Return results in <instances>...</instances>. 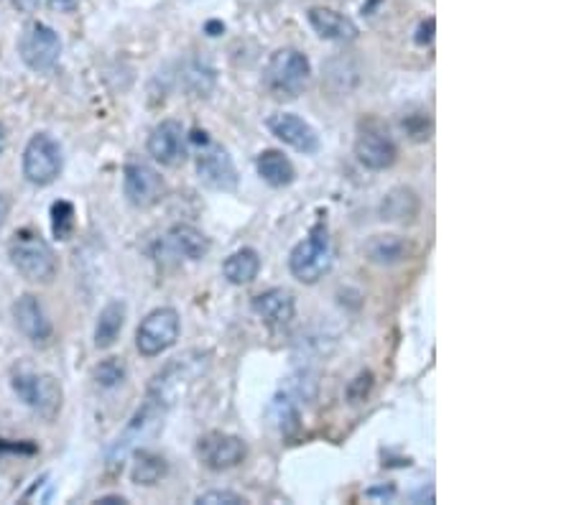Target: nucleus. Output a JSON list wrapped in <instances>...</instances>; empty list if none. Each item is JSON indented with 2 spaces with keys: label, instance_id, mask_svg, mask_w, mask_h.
I'll list each match as a JSON object with an SVG mask.
<instances>
[{
  "label": "nucleus",
  "instance_id": "1",
  "mask_svg": "<svg viewBox=\"0 0 574 505\" xmlns=\"http://www.w3.org/2000/svg\"><path fill=\"white\" fill-rule=\"evenodd\" d=\"M311 64L299 49L273 52L263 67V87L276 100H296L309 87Z\"/></svg>",
  "mask_w": 574,
  "mask_h": 505
},
{
  "label": "nucleus",
  "instance_id": "2",
  "mask_svg": "<svg viewBox=\"0 0 574 505\" xmlns=\"http://www.w3.org/2000/svg\"><path fill=\"white\" fill-rule=\"evenodd\" d=\"M332 261H335V250H332V240H329V230H327L325 220H319L309 230L304 240L291 250L288 268H291V276L296 281L317 283L329 273Z\"/></svg>",
  "mask_w": 574,
  "mask_h": 505
},
{
  "label": "nucleus",
  "instance_id": "3",
  "mask_svg": "<svg viewBox=\"0 0 574 505\" xmlns=\"http://www.w3.org/2000/svg\"><path fill=\"white\" fill-rule=\"evenodd\" d=\"M8 253H11V263L26 281L49 283L57 273V258L52 245L34 230H19L11 240Z\"/></svg>",
  "mask_w": 574,
  "mask_h": 505
},
{
  "label": "nucleus",
  "instance_id": "4",
  "mask_svg": "<svg viewBox=\"0 0 574 505\" xmlns=\"http://www.w3.org/2000/svg\"><path fill=\"white\" fill-rule=\"evenodd\" d=\"M191 143L202 146L197 153V176L217 191H235L238 189V168L232 164L225 146L212 141L205 131H194Z\"/></svg>",
  "mask_w": 574,
  "mask_h": 505
},
{
  "label": "nucleus",
  "instance_id": "5",
  "mask_svg": "<svg viewBox=\"0 0 574 505\" xmlns=\"http://www.w3.org/2000/svg\"><path fill=\"white\" fill-rule=\"evenodd\" d=\"M164 413H166V401H164L161 395H156V393H149V398L143 401V406L135 411L131 424L117 436L113 449L108 452V462H110V465L123 462V460L138 447V442L151 439L153 434L161 429V424H164Z\"/></svg>",
  "mask_w": 574,
  "mask_h": 505
},
{
  "label": "nucleus",
  "instance_id": "6",
  "mask_svg": "<svg viewBox=\"0 0 574 505\" xmlns=\"http://www.w3.org/2000/svg\"><path fill=\"white\" fill-rule=\"evenodd\" d=\"M11 386H13V391H16L20 401L31 411L41 413L44 419H54L59 409H61V386H59L54 375L20 368L11 378Z\"/></svg>",
  "mask_w": 574,
  "mask_h": 505
},
{
  "label": "nucleus",
  "instance_id": "7",
  "mask_svg": "<svg viewBox=\"0 0 574 505\" xmlns=\"http://www.w3.org/2000/svg\"><path fill=\"white\" fill-rule=\"evenodd\" d=\"M179 332H182V319L176 314V309L172 306L153 309L151 314H146V319L138 324L135 347L143 357L161 355L176 345Z\"/></svg>",
  "mask_w": 574,
  "mask_h": 505
},
{
  "label": "nucleus",
  "instance_id": "8",
  "mask_svg": "<svg viewBox=\"0 0 574 505\" xmlns=\"http://www.w3.org/2000/svg\"><path fill=\"white\" fill-rule=\"evenodd\" d=\"M61 149L49 133H36L23 151V176L36 184L46 187L61 174Z\"/></svg>",
  "mask_w": 574,
  "mask_h": 505
},
{
  "label": "nucleus",
  "instance_id": "9",
  "mask_svg": "<svg viewBox=\"0 0 574 505\" xmlns=\"http://www.w3.org/2000/svg\"><path fill=\"white\" fill-rule=\"evenodd\" d=\"M20 59L34 69V72H49L54 69L61 54V38L46 23H31L19 41Z\"/></svg>",
  "mask_w": 574,
  "mask_h": 505
},
{
  "label": "nucleus",
  "instance_id": "10",
  "mask_svg": "<svg viewBox=\"0 0 574 505\" xmlns=\"http://www.w3.org/2000/svg\"><path fill=\"white\" fill-rule=\"evenodd\" d=\"M197 454L202 460L205 468L214 469V472H225V469L238 468L246 462L248 457V447L240 436L235 434H225V431H210L197 442Z\"/></svg>",
  "mask_w": 574,
  "mask_h": 505
},
{
  "label": "nucleus",
  "instance_id": "11",
  "mask_svg": "<svg viewBox=\"0 0 574 505\" xmlns=\"http://www.w3.org/2000/svg\"><path fill=\"white\" fill-rule=\"evenodd\" d=\"M355 156L365 168L370 171H385L396 164L399 159V149L393 143V138L388 135L385 128H381L376 120H370L365 128H360V135L355 141Z\"/></svg>",
  "mask_w": 574,
  "mask_h": 505
},
{
  "label": "nucleus",
  "instance_id": "12",
  "mask_svg": "<svg viewBox=\"0 0 574 505\" xmlns=\"http://www.w3.org/2000/svg\"><path fill=\"white\" fill-rule=\"evenodd\" d=\"M123 191L135 209H149L164 200L166 184L156 168L146 164H128L123 171Z\"/></svg>",
  "mask_w": 574,
  "mask_h": 505
},
{
  "label": "nucleus",
  "instance_id": "13",
  "mask_svg": "<svg viewBox=\"0 0 574 505\" xmlns=\"http://www.w3.org/2000/svg\"><path fill=\"white\" fill-rule=\"evenodd\" d=\"M149 153L161 167L176 168L187 161V133L179 120H161L149 135Z\"/></svg>",
  "mask_w": 574,
  "mask_h": 505
},
{
  "label": "nucleus",
  "instance_id": "14",
  "mask_svg": "<svg viewBox=\"0 0 574 505\" xmlns=\"http://www.w3.org/2000/svg\"><path fill=\"white\" fill-rule=\"evenodd\" d=\"M268 131L273 133L279 141H284L299 153H317L319 151V135L306 123L304 118L294 112H276L266 120Z\"/></svg>",
  "mask_w": 574,
  "mask_h": 505
},
{
  "label": "nucleus",
  "instance_id": "15",
  "mask_svg": "<svg viewBox=\"0 0 574 505\" xmlns=\"http://www.w3.org/2000/svg\"><path fill=\"white\" fill-rule=\"evenodd\" d=\"M161 250H166L174 258L202 261L210 253V240L194 224H174L166 238L161 240Z\"/></svg>",
  "mask_w": 574,
  "mask_h": 505
},
{
  "label": "nucleus",
  "instance_id": "16",
  "mask_svg": "<svg viewBox=\"0 0 574 505\" xmlns=\"http://www.w3.org/2000/svg\"><path fill=\"white\" fill-rule=\"evenodd\" d=\"M13 317H16V324H19L20 332L28 337L34 345H46L52 339V335H54V327H52V322L46 317L41 301L36 297H31V294L20 297L13 304Z\"/></svg>",
  "mask_w": 574,
  "mask_h": 505
},
{
  "label": "nucleus",
  "instance_id": "17",
  "mask_svg": "<svg viewBox=\"0 0 574 505\" xmlns=\"http://www.w3.org/2000/svg\"><path fill=\"white\" fill-rule=\"evenodd\" d=\"M253 312L263 319L268 327H284L296 314V301L287 289H268L253 299Z\"/></svg>",
  "mask_w": 574,
  "mask_h": 505
},
{
  "label": "nucleus",
  "instance_id": "18",
  "mask_svg": "<svg viewBox=\"0 0 574 505\" xmlns=\"http://www.w3.org/2000/svg\"><path fill=\"white\" fill-rule=\"evenodd\" d=\"M306 19L311 23V29L327 41H355L358 38V26L332 8H319V5L309 8Z\"/></svg>",
  "mask_w": 574,
  "mask_h": 505
},
{
  "label": "nucleus",
  "instance_id": "19",
  "mask_svg": "<svg viewBox=\"0 0 574 505\" xmlns=\"http://www.w3.org/2000/svg\"><path fill=\"white\" fill-rule=\"evenodd\" d=\"M421 212L419 194L408 187H396L391 189L381 202V217L388 223H416Z\"/></svg>",
  "mask_w": 574,
  "mask_h": 505
},
{
  "label": "nucleus",
  "instance_id": "20",
  "mask_svg": "<svg viewBox=\"0 0 574 505\" xmlns=\"http://www.w3.org/2000/svg\"><path fill=\"white\" fill-rule=\"evenodd\" d=\"M255 168H258V176H261L266 184H271V187L276 189L288 187V184H294V179H296V168H294V164L288 161L281 151L276 149H268L263 151V153H258Z\"/></svg>",
  "mask_w": 574,
  "mask_h": 505
},
{
  "label": "nucleus",
  "instance_id": "21",
  "mask_svg": "<svg viewBox=\"0 0 574 505\" xmlns=\"http://www.w3.org/2000/svg\"><path fill=\"white\" fill-rule=\"evenodd\" d=\"M258 271H261V256L253 248H240V250H235L230 256L228 261L222 263L225 279L230 283H235V286H246L250 281H255Z\"/></svg>",
  "mask_w": 574,
  "mask_h": 505
},
{
  "label": "nucleus",
  "instance_id": "22",
  "mask_svg": "<svg viewBox=\"0 0 574 505\" xmlns=\"http://www.w3.org/2000/svg\"><path fill=\"white\" fill-rule=\"evenodd\" d=\"M365 256L378 265H396L408 256V243L401 235H373L365 245Z\"/></svg>",
  "mask_w": 574,
  "mask_h": 505
},
{
  "label": "nucleus",
  "instance_id": "23",
  "mask_svg": "<svg viewBox=\"0 0 574 505\" xmlns=\"http://www.w3.org/2000/svg\"><path fill=\"white\" fill-rule=\"evenodd\" d=\"M123 324H125V304L123 301H110L102 312H100V317H97L95 324V345L100 350H108V347H113L115 339L120 335V330H123Z\"/></svg>",
  "mask_w": 574,
  "mask_h": 505
},
{
  "label": "nucleus",
  "instance_id": "24",
  "mask_svg": "<svg viewBox=\"0 0 574 505\" xmlns=\"http://www.w3.org/2000/svg\"><path fill=\"white\" fill-rule=\"evenodd\" d=\"M166 460L164 457H158V454H153V452H146V449H141L138 454H135V465L133 472H131V477H133L135 485H146L151 487L156 485L164 475H166Z\"/></svg>",
  "mask_w": 574,
  "mask_h": 505
},
{
  "label": "nucleus",
  "instance_id": "25",
  "mask_svg": "<svg viewBox=\"0 0 574 505\" xmlns=\"http://www.w3.org/2000/svg\"><path fill=\"white\" fill-rule=\"evenodd\" d=\"M296 395L291 391L279 393L273 398V419H276V427L284 431V434H291V431L299 429V406L294 401Z\"/></svg>",
  "mask_w": 574,
  "mask_h": 505
},
{
  "label": "nucleus",
  "instance_id": "26",
  "mask_svg": "<svg viewBox=\"0 0 574 505\" xmlns=\"http://www.w3.org/2000/svg\"><path fill=\"white\" fill-rule=\"evenodd\" d=\"M52 230L57 240H69L75 232V207L72 202L59 200L52 205Z\"/></svg>",
  "mask_w": 574,
  "mask_h": 505
},
{
  "label": "nucleus",
  "instance_id": "27",
  "mask_svg": "<svg viewBox=\"0 0 574 505\" xmlns=\"http://www.w3.org/2000/svg\"><path fill=\"white\" fill-rule=\"evenodd\" d=\"M125 380V365L117 357H108L95 368V383L100 388H115Z\"/></svg>",
  "mask_w": 574,
  "mask_h": 505
},
{
  "label": "nucleus",
  "instance_id": "28",
  "mask_svg": "<svg viewBox=\"0 0 574 505\" xmlns=\"http://www.w3.org/2000/svg\"><path fill=\"white\" fill-rule=\"evenodd\" d=\"M403 131L411 135V141H429L432 133V120L429 112H411L403 118Z\"/></svg>",
  "mask_w": 574,
  "mask_h": 505
},
{
  "label": "nucleus",
  "instance_id": "29",
  "mask_svg": "<svg viewBox=\"0 0 574 505\" xmlns=\"http://www.w3.org/2000/svg\"><path fill=\"white\" fill-rule=\"evenodd\" d=\"M248 503L243 495L232 493V490H210V493H202L197 498V505H243Z\"/></svg>",
  "mask_w": 574,
  "mask_h": 505
},
{
  "label": "nucleus",
  "instance_id": "30",
  "mask_svg": "<svg viewBox=\"0 0 574 505\" xmlns=\"http://www.w3.org/2000/svg\"><path fill=\"white\" fill-rule=\"evenodd\" d=\"M373 388V375L363 371V373L358 375L350 386H347V398H350V403H360L365 401V395L370 393Z\"/></svg>",
  "mask_w": 574,
  "mask_h": 505
},
{
  "label": "nucleus",
  "instance_id": "31",
  "mask_svg": "<svg viewBox=\"0 0 574 505\" xmlns=\"http://www.w3.org/2000/svg\"><path fill=\"white\" fill-rule=\"evenodd\" d=\"M434 29H437V20L434 19L424 20V23L419 26V31H416V44H419V46L432 44V41H434Z\"/></svg>",
  "mask_w": 574,
  "mask_h": 505
},
{
  "label": "nucleus",
  "instance_id": "32",
  "mask_svg": "<svg viewBox=\"0 0 574 505\" xmlns=\"http://www.w3.org/2000/svg\"><path fill=\"white\" fill-rule=\"evenodd\" d=\"M38 3H41V0H13V5H16L19 11H23V13H34L38 8Z\"/></svg>",
  "mask_w": 574,
  "mask_h": 505
},
{
  "label": "nucleus",
  "instance_id": "33",
  "mask_svg": "<svg viewBox=\"0 0 574 505\" xmlns=\"http://www.w3.org/2000/svg\"><path fill=\"white\" fill-rule=\"evenodd\" d=\"M97 503L100 505H125V498H117V495H108V498H100V501H97Z\"/></svg>",
  "mask_w": 574,
  "mask_h": 505
},
{
  "label": "nucleus",
  "instance_id": "34",
  "mask_svg": "<svg viewBox=\"0 0 574 505\" xmlns=\"http://www.w3.org/2000/svg\"><path fill=\"white\" fill-rule=\"evenodd\" d=\"M396 490L393 487H378V490H368V495H383V498H391Z\"/></svg>",
  "mask_w": 574,
  "mask_h": 505
},
{
  "label": "nucleus",
  "instance_id": "35",
  "mask_svg": "<svg viewBox=\"0 0 574 505\" xmlns=\"http://www.w3.org/2000/svg\"><path fill=\"white\" fill-rule=\"evenodd\" d=\"M225 26L222 23H217V20H212V23H207V34L210 37H220V31H222Z\"/></svg>",
  "mask_w": 574,
  "mask_h": 505
},
{
  "label": "nucleus",
  "instance_id": "36",
  "mask_svg": "<svg viewBox=\"0 0 574 505\" xmlns=\"http://www.w3.org/2000/svg\"><path fill=\"white\" fill-rule=\"evenodd\" d=\"M49 5L61 11V8H72V5H75V0H49Z\"/></svg>",
  "mask_w": 574,
  "mask_h": 505
},
{
  "label": "nucleus",
  "instance_id": "37",
  "mask_svg": "<svg viewBox=\"0 0 574 505\" xmlns=\"http://www.w3.org/2000/svg\"><path fill=\"white\" fill-rule=\"evenodd\" d=\"M5 215H8V202H5V197L0 194V224L5 220Z\"/></svg>",
  "mask_w": 574,
  "mask_h": 505
},
{
  "label": "nucleus",
  "instance_id": "38",
  "mask_svg": "<svg viewBox=\"0 0 574 505\" xmlns=\"http://www.w3.org/2000/svg\"><path fill=\"white\" fill-rule=\"evenodd\" d=\"M3 149H5V126L0 123V153H3Z\"/></svg>",
  "mask_w": 574,
  "mask_h": 505
}]
</instances>
